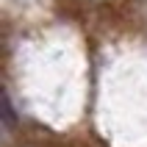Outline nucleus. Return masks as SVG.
<instances>
[{"instance_id": "f257e3e1", "label": "nucleus", "mask_w": 147, "mask_h": 147, "mask_svg": "<svg viewBox=\"0 0 147 147\" xmlns=\"http://www.w3.org/2000/svg\"><path fill=\"white\" fill-rule=\"evenodd\" d=\"M3 125H6V131H14V111H11V103L8 97H3Z\"/></svg>"}]
</instances>
